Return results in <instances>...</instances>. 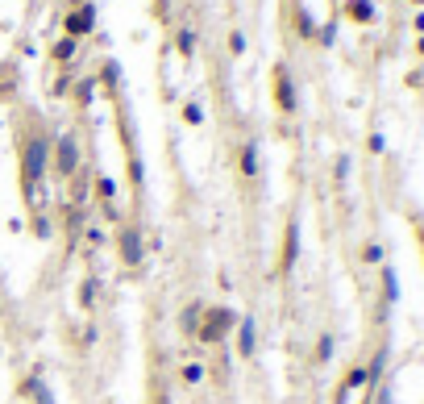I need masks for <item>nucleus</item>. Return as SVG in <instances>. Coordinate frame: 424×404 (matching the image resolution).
Returning a JSON list of instances; mask_svg holds the SVG:
<instances>
[{
    "label": "nucleus",
    "instance_id": "obj_2",
    "mask_svg": "<svg viewBox=\"0 0 424 404\" xmlns=\"http://www.w3.org/2000/svg\"><path fill=\"white\" fill-rule=\"evenodd\" d=\"M333 0H295V25L312 42H333Z\"/></svg>",
    "mask_w": 424,
    "mask_h": 404
},
{
    "label": "nucleus",
    "instance_id": "obj_9",
    "mask_svg": "<svg viewBox=\"0 0 424 404\" xmlns=\"http://www.w3.org/2000/svg\"><path fill=\"white\" fill-rule=\"evenodd\" d=\"M75 50H79V42L63 34V38L55 42V63H71V59H75Z\"/></svg>",
    "mask_w": 424,
    "mask_h": 404
},
{
    "label": "nucleus",
    "instance_id": "obj_14",
    "mask_svg": "<svg viewBox=\"0 0 424 404\" xmlns=\"http://www.w3.org/2000/svg\"><path fill=\"white\" fill-rule=\"evenodd\" d=\"M229 46H233V55H241V50H246V38H241V34H233V38H229Z\"/></svg>",
    "mask_w": 424,
    "mask_h": 404
},
{
    "label": "nucleus",
    "instance_id": "obj_4",
    "mask_svg": "<svg viewBox=\"0 0 424 404\" xmlns=\"http://www.w3.org/2000/svg\"><path fill=\"white\" fill-rule=\"evenodd\" d=\"M96 29V9L92 5H75V9H67V17H63V34L67 38H88Z\"/></svg>",
    "mask_w": 424,
    "mask_h": 404
},
{
    "label": "nucleus",
    "instance_id": "obj_10",
    "mask_svg": "<svg viewBox=\"0 0 424 404\" xmlns=\"http://www.w3.org/2000/svg\"><path fill=\"white\" fill-rule=\"evenodd\" d=\"M183 121H187V125H204V109H200V100H187V105H183Z\"/></svg>",
    "mask_w": 424,
    "mask_h": 404
},
{
    "label": "nucleus",
    "instance_id": "obj_5",
    "mask_svg": "<svg viewBox=\"0 0 424 404\" xmlns=\"http://www.w3.org/2000/svg\"><path fill=\"white\" fill-rule=\"evenodd\" d=\"M275 100H279L283 113H295V92H291V79L283 67H275Z\"/></svg>",
    "mask_w": 424,
    "mask_h": 404
},
{
    "label": "nucleus",
    "instance_id": "obj_6",
    "mask_svg": "<svg viewBox=\"0 0 424 404\" xmlns=\"http://www.w3.org/2000/svg\"><path fill=\"white\" fill-rule=\"evenodd\" d=\"M121 250H125V263H129V267L142 263V242H137V229H133V225L121 233Z\"/></svg>",
    "mask_w": 424,
    "mask_h": 404
},
{
    "label": "nucleus",
    "instance_id": "obj_13",
    "mask_svg": "<svg viewBox=\"0 0 424 404\" xmlns=\"http://www.w3.org/2000/svg\"><path fill=\"white\" fill-rule=\"evenodd\" d=\"M9 92H13V71H9V67H0V100H5Z\"/></svg>",
    "mask_w": 424,
    "mask_h": 404
},
{
    "label": "nucleus",
    "instance_id": "obj_8",
    "mask_svg": "<svg viewBox=\"0 0 424 404\" xmlns=\"http://www.w3.org/2000/svg\"><path fill=\"white\" fill-rule=\"evenodd\" d=\"M237 163H241V175H246V179H254V175H258V155H254V142H246V146H241Z\"/></svg>",
    "mask_w": 424,
    "mask_h": 404
},
{
    "label": "nucleus",
    "instance_id": "obj_3",
    "mask_svg": "<svg viewBox=\"0 0 424 404\" xmlns=\"http://www.w3.org/2000/svg\"><path fill=\"white\" fill-rule=\"evenodd\" d=\"M50 171L63 175V179H75V171H79V142L71 134H63L55 146H50Z\"/></svg>",
    "mask_w": 424,
    "mask_h": 404
},
{
    "label": "nucleus",
    "instance_id": "obj_7",
    "mask_svg": "<svg viewBox=\"0 0 424 404\" xmlns=\"http://www.w3.org/2000/svg\"><path fill=\"white\" fill-rule=\"evenodd\" d=\"M345 13H349V21H358V25L375 21V9H370V0H349V5H345Z\"/></svg>",
    "mask_w": 424,
    "mask_h": 404
},
{
    "label": "nucleus",
    "instance_id": "obj_11",
    "mask_svg": "<svg viewBox=\"0 0 424 404\" xmlns=\"http://www.w3.org/2000/svg\"><path fill=\"white\" fill-rule=\"evenodd\" d=\"M179 55H183V59H191V55H196V38H191V29H183V34H179Z\"/></svg>",
    "mask_w": 424,
    "mask_h": 404
},
{
    "label": "nucleus",
    "instance_id": "obj_1",
    "mask_svg": "<svg viewBox=\"0 0 424 404\" xmlns=\"http://www.w3.org/2000/svg\"><path fill=\"white\" fill-rule=\"evenodd\" d=\"M187 325H196V342L204 346H217V342H229V333L237 329V317L229 309H217V305H200V309H187Z\"/></svg>",
    "mask_w": 424,
    "mask_h": 404
},
{
    "label": "nucleus",
    "instance_id": "obj_12",
    "mask_svg": "<svg viewBox=\"0 0 424 404\" xmlns=\"http://www.w3.org/2000/svg\"><path fill=\"white\" fill-rule=\"evenodd\" d=\"M183 379H187V383H204V363H187V367H183Z\"/></svg>",
    "mask_w": 424,
    "mask_h": 404
}]
</instances>
